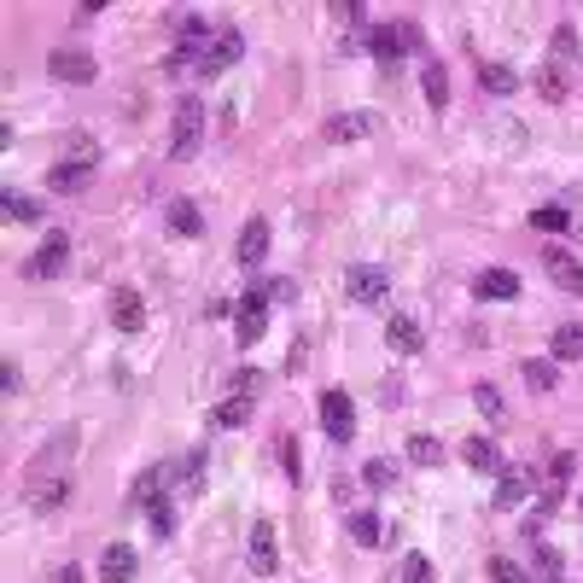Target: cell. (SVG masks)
Returning <instances> with one entry per match:
<instances>
[{
	"instance_id": "obj_17",
	"label": "cell",
	"mask_w": 583,
	"mask_h": 583,
	"mask_svg": "<svg viewBox=\"0 0 583 583\" xmlns=\"http://www.w3.org/2000/svg\"><path fill=\"white\" fill-rule=\"evenodd\" d=\"M525 496H531V473H525V467H502V473H496V496H490V502H496V508H519Z\"/></svg>"
},
{
	"instance_id": "obj_38",
	"label": "cell",
	"mask_w": 583,
	"mask_h": 583,
	"mask_svg": "<svg viewBox=\"0 0 583 583\" xmlns=\"http://www.w3.org/2000/svg\"><path fill=\"white\" fill-rule=\"evenodd\" d=\"M362 479L374 484V490H391V484H397V461H368V467H362Z\"/></svg>"
},
{
	"instance_id": "obj_13",
	"label": "cell",
	"mask_w": 583,
	"mask_h": 583,
	"mask_svg": "<svg viewBox=\"0 0 583 583\" xmlns=\"http://www.w3.org/2000/svg\"><path fill=\"white\" fill-rule=\"evenodd\" d=\"M65 496H70V479H65V473H30V508H35V514L65 508Z\"/></svg>"
},
{
	"instance_id": "obj_23",
	"label": "cell",
	"mask_w": 583,
	"mask_h": 583,
	"mask_svg": "<svg viewBox=\"0 0 583 583\" xmlns=\"http://www.w3.org/2000/svg\"><path fill=\"white\" fill-rule=\"evenodd\" d=\"M461 455H467V467H479V473H502V449H496V438H467L461 444Z\"/></svg>"
},
{
	"instance_id": "obj_37",
	"label": "cell",
	"mask_w": 583,
	"mask_h": 583,
	"mask_svg": "<svg viewBox=\"0 0 583 583\" xmlns=\"http://www.w3.org/2000/svg\"><path fill=\"white\" fill-rule=\"evenodd\" d=\"M537 94H543V100H566V76H560L554 65H543L537 70Z\"/></svg>"
},
{
	"instance_id": "obj_46",
	"label": "cell",
	"mask_w": 583,
	"mask_h": 583,
	"mask_svg": "<svg viewBox=\"0 0 583 583\" xmlns=\"http://www.w3.org/2000/svg\"><path fill=\"white\" fill-rule=\"evenodd\" d=\"M24 391V374H18V362H6V397H18Z\"/></svg>"
},
{
	"instance_id": "obj_28",
	"label": "cell",
	"mask_w": 583,
	"mask_h": 583,
	"mask_svg": "<svg viewBox=\"0 0 583 583\" xmlns=\"http://www.w3.org/2000/svg\"><path fill=\"white\" fill-rule=\"evenodd\" d=\"M0 210H6L12 222H41V216H47V205H41V199H24V193H0Z\"/></svg>"
},
{
	"instance_id": "obj_39",
	"label": "cell",
	"mask_w": 583,
	"mask_h": 583,
	"mask_svg": "<svg viewBox=\"0 0 583 583\" xmlns=\"http://www.w3.org/2000/svg\"><path fill=\"white\" fill-rule=\"evenodd\" d=\"M280 467H286V479H292V484L304 479V455H298V438H280Z\"/></svg>"
},
{
	"instance_id": "obj_48",
	"label": "cell",
	"mask_w": 583,
	"mask_h": 583,
	"mask_svg": "<svg viewBox=\"0 0 583 583\" xmlns=\"http://www.w3.org/2000/svg\"><path fill=\"white\" fill-rule=\"evenodd\" d=\"M578 514H583V502H578Z\"/></svg>"
},
{
	"instance_id": "obj_4",
	"label": "cell",
	"mask_w": 583,
	"mask_h": 583,
	"mask_svg": "<svg viewBox=\"0 0 583 583\" xmlns=\"http://www.w3.org/2000/svg\"><path fill=\"white\" fill-rule=\"evenodd\" d=\"M321 432L333 438V444H350L356 438V403H350V391H321Z\"/></svg>"
},
{
	"instance_id": "obj_45",
	"label": "cell",
	"mask_w": 583,
	"mask_h": 583,
	"mask_svg": "<svg viewBox=\"0 0 583 583\" xmlns=\"http://www.w3.org/2000/svg\"><path fill=\"white\" fill-rule=\"evenodd\" d=\"M234 309H240V304H234V298H216V304H210L205 315H210V321H228V315H234Z\"/></svg>"
},
{
	"instance_id": "obj_9",
	"label": "cell",
	"mask_w": 583,
	"mask_h": 583,
	"mask_svg": "<svg viewBox=\"0 0 583 583\" xmlns=\"http://www.w3.org/2000/svg\"><path fill=\"white\" fill-rule=\"evenodd\" d=\"M473 298H479V304H514L519 275L514 269H479V275H473Z\"/></svg>"
},
{
	"instance_id": "obj_36",
	"label": "cell",
	"mask_w": 583,
	"mask_h": 583,
	"mask_svg": "<svg viewBox=\"0 0 583 583\" xmlns=\"http://www.w3.org/2000/svg\"><path fill=\"white\" fill-rule=\"evenodd\" d=\"M146 519H152V531H158V537H175V508H170V496H158V502L146 508Z\"/></svg>"
},
{
	"instance_id": "obj_16",
	"label": "cell",
	"mask_w": 583,
	"mask_h": 583,
	"mask_svg": "<svg viewBox=\"0 0 583 583\" xmlns=\"http://www.w3.org/2000/svg\"><path fill=\"white\" fill-rule=\"evenodd\" d=\"M135 572H140V560H135L129 543H111V549L100 554V583H129Z\"/></svg>"
},
{
	"instance_id": "obj_7",
	"label": "cell",
	"mask_w": 583,
	"mask_h": 583,
	"mask_svg": "<svg viewBox=\"0 0 583 583\" xmlns=\"http://www.w3.org/2000/svg\"><path fill=\"white\" fill-rule=\"evenodd\" d=\"M543 275L560 286V292H572V298H583V263L566 251V245H549L543 251Z\"/></svg>"
},
{
	"instance_id": "obj_26",
	"label": "cell",
	"mask_w": 583,
	"mask_h": 583,
	"mask_svg": "<svg viewBox=\"0 0 583 583\" xmlns=\"http://www.w3.org/2000/svg\"><path fill=\"white\" fill-rule=\"evenodd\" d=\"M420 88H426V105H432V111H444L449 105V70L432 59V65L420 70Z\"/></svg>"
},
{
	"instance_id": "obj_22",
	"label": "cell",
	"mask_w": 583,
	"mask_h": 583,
	"mask_svg": "<svg viewBox=\"0 0 583 583\" xmlns=\"http://www.w3.org/2000/svg\"><path fill=\"white\" fill-rule=\"evenodd\" d=\"M549 350H554V362H583V321H560Z\"/></svg>"
},
{
	"instance_id": "obj_41",
	"label": "cell",
	"mask_w": 583,
	"mask_h": 583,
	"mask_svg": "<svg viewBox=\"0 0 583 583\" xmlns=\"http://www.w3.org/2000/svg\"><path fill=\"white\" fill-rule=\"evenodd\" d=\"M566 479H572V455L560 449V455H554V467H549V490H554V496H566Z\"/></svg>"
},
{
	"instance_id": "obj_43",
	"label": "cell",
	"mask_w": 583,
	"mask_h": 583,
	"mask_svg": "<svg viewBox=\"0 0 583 583\" xmlns=\"http://www.w3.org/2000/svg\"><path fill=\"white\" fill-rule=\"evenodd\" d=\"M537 566H543V572L554 578V572H560V549H549V543H537Z\"/></svg>"
},
{
	"instance_id": "obj_15",
	"label": "cell",
	"mask_w": 583,
	"mask_h": 583,
	"mask_svg": "<svg viewBox=\"0 0 583 583\" xmlns=\"http://www.w3.org/2000/svg\"><path fill=\"white\" fill-rule=\"evenodd\" d=\"M385 344H391V356H420L426 350V327L409 321V315H391L385 321Z\"/></svg>"
},
{
	"instance_id": "obj_10",
	"label": "cell",
	"mask_w": 583,
	"mask_h": 583,
	"mask_svg": "<svg viewBox=\"0 0 583 583\" xmlns=\"http://www.w3.org/2000/svg\"><path fill=\"white\" fill-rule=\"evenodd\" d=\"M240 53H245V35L240 30H216L210 35V47H205V76H222V70H234L240 65Z\"/></svg>"
},
{
	"instance_id": "obj_14",
	"label": "cell",
	"mask_w": 583,
	"mask_h": 583,
	"mask_svg": "<svg viewBox=\"0 0 583 583\" xmlns=\"http://www.w3.org/2000/svg\"><path fill=\"white\" fill-rule=\"evenodd\" d=\"M240 269H263V257H269V216H251L240 228Z\"/></svg>"
},
{
	"instance_id": "obj_47",
	"label": "cell",
	"mask_w": 583,
	"mask_h": 583,
	"mask_svg": "<svg viewBox=\"0 0 583 583\" xmlns=\"http://www.w3.org/2000/svg\"><path fill=\"white\" fill-rule=\"evenodd\" d=\"M59 583H82V566H65V572H59Z\"/></svg>"
},
{
	"instance_id": "obj_24",
	"label": "cell",
	"mask_w": 583,
	"mask_h": 583,
	"mask_svg": "<svg viewBox=\"0 0 583 583\" xmlns=\"http://www.w3.org/2000/svg\"><path fill=\"white\" fill-rule=\"evenodd\" d=\"M170 234H181V240H199L205 234V216H199L193 199H175L170 205Z\"/></svg>"
},
{
	"instance_id": "obj_12",
	"label": "cell",
	"mask_w": 583,
	"mask_h": 583,
	"mask_svg": "<svg viewBox=\"0 0 583 583\" xmlns=\"http://www.w3.org/2000/svg\"><path fill=\"white\" fill-rule=\"evenodd\" d=\"M47 70H53L59 82H94V76H100V65H94L88 53H76V47H53V53H47Z\"/></svg>"
},
{
	"instance_id": "obj_31",
	"label": "cell",
	"mask_w": 583,
	"mask_h": 583,
	"mask_svg": "<svg viewBox=\"0 0 583 583\" xmlns=\"http://www.w3.org/2000/svg\"><path fill=\"white\" fill-rule=\"evenodd\" d=\"M473 409H479L484 420H502V414H508V403H502V391H496L490 379H479V385H473Z\"/></svg>"
},
{
	"instance_id": "obj_32",
	"label": "cell",
	"mask_w": 583,
	"mask_h": 583,
	"mask_svg": "<svg viewBox=\"0 0 583 583\" xmlns=\"http://www.w3.org/2000/svg\"><path fill=\"white\" fill-rule=\"evenodd\" d=\"M245 420H251V403H245V397H228V403H216V409H210V426H228V432L245 426Z\"/></svg>"
},
{
	"instance_id": "obj_44",
	"label": "cell",
	"mask_w": 583,
	"mask_h": 583,
	"mask_svg": "<svg viewBox=\"0 0 583 583\" xmlns=\"http://www.w3.org/2000/svg\"><path fill=\"white\" fill-rule=\"evenodd\" d=\"M333 18H344V24H356V18H362V0H333Z\"/></svg>"
},
{
	"instance_id": "obj_18",
	"label": "cell",
	"mask_w": 583,
	"mask_h": 583,
	"mask_svg": "<svg viewBox=\"0 0 583 583\" xmlns=\"http://www.w3.org/2000/svg\"><path fill=\"white\" fill-rule=\"evenodd\" d=\"M350 537H356L362 549H385V543H391V525H385L374 508H362V514H350Z\"/></svg>"
},
{
	"instance_id": "obj_1",
	"label": "cell",
	"mask_w": 583,
	"mask_h": 583,
	"mask_svg": "<svg viewBox=\"0 0 583 583\" xmlns=\"http://www.w3.org/2000/svg\"><path fill=\"white\" fill-rule=\"evenodd\" d=\"M199 140H205V105L187 94V100H175V117H170V158L187 164L199 152Z\"/></svg>"
},
{
	"instance_id": "obj_21",
	"label": "cell",
	"mask_w": 583,
	"mask_h": 583,
	"mask_svg": "<svg viewBox=\"0 0 583 583\" xmlns=\"http://www.w3.org/2000/svg\"><path fill=\"white\" fill-rule=\"evenodd\" d=\"M111 327H117V333H140V327H146V304H140L135 292H117V298H111Z\"/></svg>"
},
{
	"instance_id": "obj_25",
	"label": "cell",
	"mask_w": 583,
	"mask_h": 583,
	"mask_svg": "<svg viewBox=\"0 0 583 583\" xmlns=\"http://www.w3.org/2000/svg\"><path fill=\"white\" fill-rule=\"evenodd\" d=\"M164 479H170V467H146L135 479V490H129V508H152L164 496Z\"/></svg>"
},
{
	"instance_id": "obj_2",
	"label": "cell",
	"mask_w": 583,
	"mask_h": 583,
	"mask_svg": "<svg viewBox=\"0 0 583 583\" xmlns=\"http://www.w3.org/2000/svg\"><path fill=\"white\" fill-rule=\"evenodd\" d=\"M94 181V140H82L76 152H65L53 170H47V193H59V199H70V193H82Z\"/></svg>"
},
{
	"instance_id": "obj_20",
	"label": "cell",
	"mask_w": 583,
	"mask_h": 583,
	"mask_svg": "<svg viewBox=\"0 0 583 583\" xmlns=\"http://www.w3.org/2000/svg\"><path fill=\"white\" fill-rule=\"evenodd\" d=\"M234 333H240V344H257L263 333H269V309L240 298V309H234Z\"/></svg>"
},
{
	"instance_id": "obj_8",
	"label": "cell",
	"mask_w": 583,
	"mask_h": 583,
	"mask_svg": "<svg viewBox=\"0 0 583 583\" xmlns=\"http://www.w3.org/2000/svg\"><path fill=\"white\" fill-rule=\"evenodd\" d=\"M65 257H70V234H47V240L35 245V257L24 263V275L30 280H53L59 269H65Z\"/></svg>"
},
{
	"instance_id": "obj_30",
	"label": "cell",
	"mask_w": 583,
	"mask_h": 583,
	"mask_svg": "<svg viewBox=\"0 0 583 583\" xmlns=\"http://www.w3.org/2000/svg\"><path fill=\"white\" fill-rule=\"evenodd\" d=\"M531 228H543V234H566V228H572V210L566 205H537L531 210Z\"/></svg>"
},
{
	"instance_id": "obj_6",
	"label": "cell",
	"mask_w": 583,
	"mask_h": 583,
	"mask_svg": "<svg viewBox=\"0 0 583 583\" xmlns=\"http://www.w3.org/2000/svg\"><path fill=\"white\" fill-rule=\"evenodd\" d=\"M245 566H251L257 578H275L280 549H275V525H269V519H257V525H251V543H245Z\"/></svg>"
},
{
	"instance_id": "obj_40",
	"label": "cell",
	"mask_w": 583,
	"mask_h": 583,
	"mask_svg": "<svg viewBox=\"0 0 583 583\" xmlns=\"http://www.w3.org/2000/svg\"><path fill=\"white\" fill-rule=\"evenodd\" d=\"M403 583H438L432 560H426V554H409V560H403Z\"/></svg>"
},
{
	"instance_id": "obj_3",
	"label": "cell",
	"mask_w": 583,
	"mask_h": 583,
	"mask_svg": "<svg viewBox=\"0 0 583 583\" xmlns=\"http://www.w3.org/2000/svg\"><path fill=\"white\" fill-rule=\"evenodd\" d=\"M362 47L374 53L379 65H397L409 47H420V30H414L409 18H391V24H374V30L362 35Z\"/></svg>"
},
{
	"instance_id": "obj_34",
	"label": "cell",
	"mask_w": 583,
	"mask_h": 583,
	"mask_svg": "<svg viewBox=\"0 0 583 583\" xmlns=\"http://www.w3.org/2000/svg\"><path fill=\"white\" fill-rule=\"evenodd\" d=\"M519 374H525V385H531V391H543V397L560 385V368H554V362H525Z\"/></svg>"
},
{
	"instance_id": "obj_33",
	"label": "cell",
	"mask_w": 583,
	"mask_h": 583,
	"mask_svg": "<svg viewBox=\"0 0 583 583\" xmlns=\"http://www.w3.org/2000/svg\"><path fill=\"white\" fill-rule=\"evenodd\" d=\"M479 82H484V94H514L519 88V76L508 65H479Z\"/></svg>"
},
{
	"instance_id": "obj_19",
	"label": "cell",
	"mask_w": 583,
	"mask_h": 583,
	"mask_svg": "<svg viewBox=\"0 0 583 583\" xmlns=\"http://www.w3.org/2000/svg\"><path fill=\"white\" fill-rule=\"evenodd\" d=\"M170 479H175V490L199 496V490H205V449H187V455L170 467Z\"/></svg>"
},
{
	"instance_id": "obj_11",
	"label": "cell",
	"mask_w": 583,
	"mask_h": 583,
	"mask_svg": "<svg viewBox=\"0 0 583 583\" xmlns=\"http://www.w3.org/2000/svg\"><path fill=\"white\" fill-rule=\"evenodd\" d=\"M321 135L333 140V146H350V140H368V135H374V117H368V111H333V117L321 123Z\"/></svg>"
},
{
	"instance_id": "obj_5",
	"label": "cell",
	"mask_w": 583,
	"mask_h": 583,
	"mask_svg": "<svg viewBox=\"0 0 583 583\" xmlns=\"http://www.w3.org/2000/svg\"><path fill=\"white\" fill-rule=\"evenodd\" d=\"M344 286H350V298H356L362 309H379L385 304V292H391V275L374 269V263H356V269L344 275Z\"/></svg>"
},
{
	"instance_id": "obj_27",
	"label": "cell",
	"mask_w": 583,
	"mask_h": 583,
	"mask_svg": "<svg viewBox=\"0 0 583 583\" xmlns=\"http://www.w3.org/2000/svg\"><path fill=\"white\" fill-rule=\"evenodd\" d=\"M409 461L414 467H444V444H438L432 432H414L409 438Z\"/></svg>"
},
{
	"instance_id": "obj_42",
	"label": "cell",
	"mask_w": 583,
	"mask_h": 583,
	"mask_svg": "<svg viewBox=\"0 0 583 583\" xmlns=\"http://www.w3.org/2000/svg\"><path fill=\"white\" fill-rule=\"evenodd\" d=\"M490 583H531V578L519 572L514 560H502V554H496V560H490Z\"/></svg>"
},
{
	"instance_id": "obj_35",
	"label": "cell",
	"mask_w": 583,
	"mask_h": 583,
	"mask_svg": "<svg viewBox=\"0 0 583 583\" xmlns=\"http://www.w3.org/2000/svg\"><path fill=\"white\" fill-rule=\"evenodd\" d=\"M245 298H251V304H263V309H269V304H286V298H292V280H257Z\"/></svg>"
},
{
	"instance_id": "obj_29",
	"label": "cell",
	"mask_w": 583,
	"mask_h": 583,
	"mask_svg": "<svg viewBox=\"0 0 583 583\" xmlns=\"http://www.w3.org/2000/svg\"><path fill=\"white\" fill-rule=\"evenodd\" d=\"M257 391H269V374L263 368H240V374H228V397H257Z\"/></svg>"
}]
</instances>
